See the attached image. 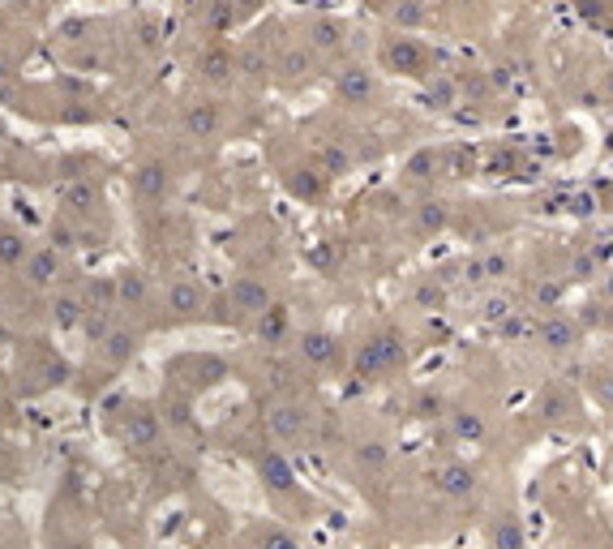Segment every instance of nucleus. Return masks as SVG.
I'll return each mask as SVG.
<instances>
[{
	"label": "nucleus",
	"mask_w": 613,
	"mask_h": 549,
	"mask_svg": "<svg viewBox=\"0 0 613 549\" xmlns=\"http://www.w3.org/2000/svg\"><path fill=\"white\" fill-rule=\"evenodd\" d=\"M121 416H117V438L125 451H137V455H150L163 447V416L146 404H121Z\"/></svg>",
	"instance_id": "obj_1"
},
{
	"label": "nucleus",
	"mask_w": 613,
	"mask_h": 549,
	"mask_svg": "<svg viewBox=\"0 0 613 549\" xmlns=\"http://www.w3.org/2000/svg\"><path fill=\"white\" fill-rule=\"evenodd\" d=\"M400 365H404V335L400 331H382L369 343H360V352H356V378H369V382L400 369Z\"/></svg>",
	"instance_id": "obj_2"
},
{
	"label": "nucleus",
	"mask_w": 613,
	"mask_h": 549,
	"mask_svg": "<svg viewBox=\"0 0 613 549\" xmlns=\"http://www.w3.org/2000/svg\"><path fill=\"white\" fill-rule=\"evenodd\" d=\"M382 69H391V73H408V77H429L433 57H429V48L416 44L412 35H391V39L382 44Z\"/></svg>",
	"instance_id": "obj_3"
},
{
	"label": "nucleus",
	"mask_w": 613,
	"mask_h": 549,
	"mask_svg": "<svg viewBox=\"0 0 613 549\" xmlns=\"http://www.w3.org/2000/svg\"><path fill=\"white\" fill-rule=\"evenodd\" d=\"M228 305H232L241 318H262L274 305L271 283L258 279V274H241V279H232V288H228Z\"/></svg>",
	"instance_id": "obj_4"
},
{
	"label": "nucleus",
	"mask_w": 613,
	"mask_h": 549,
	"mask_svg": "<svg viewBox=\"0 0 613 549\" xmlns=\"http://www.w3.org/2000/svg\"><path fill=\"white\" fill-rule=\"evenodd\" d=\"M477 485H480V473L473 464H464V460H446V464H438V473H433V489H438L442 498H451V502L473 498Z\"/></svg>",
	"instance_id": "obj_5"
},
{
	"label": "nucleus",
	"mask_w": 613,
	"mask_h": 549,
	"mask_svg": "<svg viewBox=\"0 0 613 549\" xmlns=\"http://www.w3.org/2000/svg\"><path fill=\"white\" fill-rule=\"evenodd\" d=\"M163 305H168V314L172 318H181V322H189V318H198L206 309V292L198 279H172L168 288H163Z\"/></svg>",
	"instance_id": "obj_6"
},
{
	"label": "nucleus",
	"mask_w": 613,
	"mask_h": 549,
	"mask_svg": "<svg viewBox=\"0 0 613 549\" xmlns=\"http://www.w3.org/2000/svg\"><path fill=\"white\" fill-rule=\"evenodd\" d=\"M267 429H271V438H279V442L301 447L309 438V412L301 408V404H274L267 412Z\"/></svg>",
	"instance_id": "obj_7"
},
{
	"label": "nucleus",
	"mask_w": 613,
	"mask_h": 549,
	"mask_svg": "<svg viewBox=\"0 0 613 549\" xmlns=\"http://www.w3.org/2000/svg\"><path fill=\"white\" fill-rule=\"evenodd\" d=\"M181 130H185V137L210 142V137L223 130V108H219L214 99H194V103H185V108H181Z\"/></svg>",
	"instance_id": "obj_8"
},
{
	"label": "nucleus",
	"mask_w": 613,
	"mask_h": 549,
	"mask_svg": "<svg viewBox=\"0 0 613 549\" xmlns=\"http://www.w3.org/2000/svg\"><path fill=\"white\" fill-rule=\"evenodd\" d=\"M61 271H65V263H61V249L57 245H35L26 254V263H22V279L30 288H52L61 279Z\"/></svg>",
	"instance_id": "obj_9"
},
{
	"label": "nucleus",
	"mask_w": 613,
	"mask_h": 549,
	"mask_svg": "<svg viewBox=\"0 0 613 549\" xmlns=\"http://www.w3.org/2000/svg\"><path fill=\"white\" fill-rule=\"evenodd\" d=\"M134 194L142 203H163L172 194V168L163 159H146L134 168Z\"/></svg>",
	"instance_id": "obj_10"
},
{
	"label": "nucleus",
	"mask_w": 613,
	"mask_h": 549,
	"mask_svg": "<svg viewBox=\"0 0 613 549\" xmlns=\"http://www.w3.org/2000/svg\"><path fill=\"white\" fill-rule=\"evenodd\" d=\"M254 468H258V480L267 485V493H279V498H283V493L296 489V468H292V460L279 455V451H258Z\"/></svg>",
	"instance_id": "obj_11"
},
{
	"label": "nucleus",
	"mask_w": 613,
	"mask_h": 549,
	"mask_svg": "<svg viewBox=\"0 0 613 549\" xmlns=\"http://www.w3.org/2000/svg\"><path fill=\"white\" fill-rule=\"evenodd\" d=\"M99 206H103V194H99V185L90 176H77V181L61 185V210L73 215V219H90Z\"/></svg>",
	"instance_id": "obj_12"
},
{
	"label": "nucleus",
	"mask_w": 613,
	"mask_h": 549,
	"mask_svg": "<svg viewBox=\"0 0 613 549\" xmlns=\"http://www.w3.org/2000/svg\"><path fill=\"white\" fill-rule=\"evenodd\" d=\"M301 361H309L314 369H327V365H335L340 361V340L331 335V331H322V327H309V331H301Z\"/></svg>",
	"instance_id": "obj_13"
},
{
	"label": "nucleus",
	"mask_w": 613,
	"mask_h": 549,
	"mask_svg": "<svg viewBox=\"0 0 613 549\" xmlns=\"http://www.w3.org/2000/svg\"><path fill=\"white\" fill-rule=\"evenodd\" d=\"M373 73L365 65H347L335 73V95H340L343 103H352V108H365L369 99H373Z\"/></svg>",
	"instance_id": "obj_14"
},
{
	"label": "nucleus",
	"mask_w": 613,
	"mask_h": 549,
	"mask_svg": "<svg viewBox=\"0 0 613 549\" xmlns=\"http://www.w3.org/2000/svg\"><path fill=\"white\" fill-rule=\"evenodd\" d=\"M537 343H541L545 352H566V347H575V343H579V327H575L571 318L553 314V318H545V322L537 327Z\"/></svg>",
	"instance_id": "obj_15"
},
{
	"label": "nucleus",
	"mask_w": 613,
	"mask_h": 549,
	"mask_svg": "<svg viewBox=\"0 0 613 549\" xmlns=\"http://www.w3.org/2000/svg\"><path fill=\"white\" fill-rule=\"evenodd\" d=\"M489 549H528V533L519 515H498L489 524Z\"/></svg>",
	"instance_id": "obj_16"
},
{
	"label": "nucleus",
	"mask_w": 613,
	"mask_h": 549,
	"mask_svg": "<svg viewBox=\"0 0 613 549\" xmlns=\"http://www.w3.org/2000/svg\"><path fill=\"white\" fill-rule=\"evenodd\" d=\"M146 301H150V279L137 271V267H125V271L117 274V305L137 309V305H146Z\"/></svg>",
	"instance_id": "obj_17"
},
{
	"label": "nucleus",
	"mask_w": 613,
	"mask_h": 549,
	"mask_svg": "<svg viewBox=\"0 0 613 549\" xmlns=\"http://www.w3.org/2000/svg\"><path fill=\"white\" fill-rule=\"evenodd\" d=\"M48 309H52V322H57L61 331H73V327H82V318H86L90 305H86L77 292H57Z\"/></svg>",
	"instance_id": "obj_18"
},
{
	"label": "nucleus",
	"mask_w": 613,
	"mask_h": 549,
	"mask_svg": "<svg viewBox=\"0 0 613 549\" xmlns=\"http://www.w3.org/2000/svg\"><path fill=\"white\" fill-rule=\"evenodd\" d=\"M387 464H391V447L382 438H360L356 442V468L360 473L378 477V473H387Z\"/></svg>",
	"instance_id": "obj_19"
},
{
	"label": "nucleus",
	"mask_w": 613,
	"mask_h": 549,
	"mask_svg": "<svg viewBox=\"0 0 613 549\" xmlns=\"http://www.w3.org/2000/svg\"><path fill=\"white\" fill-rule=\"evenodd\" d=\"M232 73H236V57L228 48H206L198 57V77L206 82H232Z\"/></svg>",
	"instance_id": "obj_20"
},
{
	"label": "nucleus",
	"mask_w": 613,
	"mask_h": 549,
	"mask_svg": "<svg viewBox=\"0 0 613 549\" xmlns=\"http://www.w3.org/2000/svg\"><path fill=\"white\" fill-rule=\"evenodd\" d=\"M322 185H327V176H322V168L318 163H301V168H292L287 172V190L292 194H301V198H322Z\"/></svg>",
	"instance_id": "obj_21"
},
{
	"label": "nucleus",
	"mask_w": 613,
	"mask_h": 549,
	"mask_svg": "<svg viewBox=\"0 0 613 549\" xmlns=\"http://www.w3.org/2000/svg\"><path fill=\"white\" fill-rule=\"evenodd\" d=\"M571 412H575V404H571L566 387H545V391L537 395V416H541L545 425H557V420H566Z\"/></svg>",
	"instance_id": "obj_22"
},
{
	"label": "nucleus",
	"mask_w": 613,
	"mask_h": 549,
	"mask_svg": "<svg viewBox=\"0 0 613 549\" xmlns=\"http://www.w3.org/2000/svg\"><path fill=\"white\" fill-rule=\"evenodd\" d=\"M318 168H322L327 181H331V176H347V172H352V150H347L343 142H322V146H318Z\"/></svg>",
	"instance_id": "obj_23"
},
{
	"label": "nucleus",
	"mask_w": 613,
	"mask_h": 549,
	"mask_svg": "<svg viewBox=\"0 0 613 549\" xmlns=\"http://www.w3.org/2000/svg\"><path fill=\"white\" fill-rule=\"evenodd\" d=\"M446 420H451V434L459 438V442H480L485 438V416L473 408H451L446 412Z\"/></svg>",
	"instance_id": "obj_24"
},
{
	"label": "nucleus",
	"mask_w": 613,
	"mask_h": 549,
	"mask_svg": "<svg viewBox=\"0 0 613 549\" xmlns=\"http://www.w3.org/2000/svg\"><path fill=\"white\" fill-rule=\"evenodd\" d=\"M274 69H283V77L287 82H296V77H309V69H314V48L305 44V48H283L279 52V61H274Z\"/></svg>",
	"instance_id": "obj_25"
},
{
	"label": "nucleus",
	"mask_w": 613,
	"mask_h": 549,
	"mask_svg": "<svg viewBox=\"0 0 613 549\" xmlns=\"http://www.w3.org/2000/svg\"><path fill=\"white\" fill-rule=\"evenodd\" d=\"M26 254H30L26 236H22L17 228L0 223V267H22V263H26Z\"/></svg>",
	"instance_id": "obj_26"
},
{
	"label": "nucleus",
	"mask_w": 613,
	"mask_h": 549,
	"mask_svg": "<svg viewBox=\"0 0 613 549\" xmlns=\"http://www.w3.org/2000/svg\"><path fill=\"white\" fill-rule=\"evenodd\" d=\"M99 347H103V356H108L112 365H125V361H134V352H137V331L112 327V335L99 343Z\"/></svg>",
	"instance_id": "obj_27"
},
{
	"label": "nucleus",
	"mask_w": 613,
	"mask_h": 549,
	"mask_svg": "<svg viewBox=\"0 0 613 549\" xmlns=\"http://www.w3.org/2000/svg\"><path fill=\"white\" fill-rule=\"evenodd\" d=\"M163 425H172L176 434H185V438H198L203 429H198V416H194V408L185 404V400H168L163 404Z\"/></svg>",
	"instance_id": "obj_28"
},
{
	"label": "nucleus",
	"mask_w": 613,
	"mask_h": 549,
	"mask_svg": "<svg viewBox=\"0 0 613 549\" xmlns=\"http://www.w3.org/2000/svg\"><path fill=\"white\" fill-rule=\"evenodd\" d=\"M249 549H301V541H296V533H287L279 524H262V528H254Z\"/></svg>",
	"instance_id": "obj_29"
},
{
	"label": "nucleus",
	"mask_w": 613,
	"mask_h": 549,
	"mask_svg": "<svg viewBox=\"0 0 613 549\" xmlns=\"http://www.w3.org/2000/svg\"><path fill=\"white\" fill-rule=\"evenodd\" d=\"M314 35L305 39L314 52H340L343 48V30H340V22H327V17H318L314 26H309Z\"/></svg>",
	"instance_id": "obj_30"
},
{
	"label": "nucleus",
	"mask_w": 613,
	"mask_h": 549,
	"mask_svg": "<svg viewBox=\"0 0 613 549\" xmlns=\"http://www.w3.org/2000/svg\"><path fill=\"white\" fill-rule=\"evenodd\" d=\"M258 335H262L267 343L287 340V309H283V305H271V309L258 318Z\"/></svg>",
	"instance_id": "obj_31"
},
{
	"label": "nucleus",
	"mask_w": 613,
	"mask_h": 549,
	"mask_svg": "<svg viewBox=\"0 0 613 549\" xmlns=\"http://www.w3.org/2000/svg\"><path fill=\"white\" fill-rule=\"evenodd\" d=\"M416 223H420V232H442V228L451 223V210L429 198V203L416 206Z\"/></svg>",
	"instance_id": "obj_32"
},
{
	"label": "nucleus",
	"mask_w": 613,
	"mask_h": 549,
	"mask_svg": "<svg viewBox=\"0 0 613 549\" xmlns=\"http://www.w3.org/2000/svg\"><path fill=\"white\" fill-rule=\"evenodd\" d=\"M588 391H592V400H597L601 408L613 412V369H592V374H588Z\"/></svg>",
	"instance_id": "obj_33"
},
{
	"label": "nucleus",
	"mask_w": 613,
	"mask_h": 549,
	"mask_svg": "<svg viewBox=\"0 0 613 549\" xmlns=\"http://www.w3.org/2000/svg\"><path fill=\"white\" fill-rule=\"evenodd\" d=\"M412 412H416L420 420H438V416H446V400H442L438 391H420L416 404H412Z\"/></svg>",
	"instance_id": "obj_34"
},
{
	"label": "nucleus",
	"mask_w": 613,
	"mask_h": 549,
	"mask_svg": "<svg viewBox=\"0 0 613 549\" xmlns=\"http://www.w3.org/2000/svg\"><path fill=\"white\" fill-rule=\"evenodd\" d=\"M416 301H420V305H425V309H438V305H442V301H446V288H442V283H438V279H425V283H420V288H416Z\"/></svg>",
	"instance_id": "obj_35"
},
{
	"label": "nucleus",
	"mask_w": 613,
	"mask_h": 549,
	"mask_svg": "<svg viewBox=\"0 0 613 549\" xmlns=\"http://www.w3.org/2000/svg\"><path fill=\"white\" fill-rule=\"evenodd\" d=\"M485 263V279H506L511 274V258L506 254H489V258H480Z\"/></svg>",
	"instance_id": "obj_36"
},
{
	"label": "nucleus",
	"mask_w": 613,
	"mask_h": 549,
	"mask_svg": "<svg viewBox=\"0 0 613 549\" xmlns=\"http://www.w3.org/2000/svg\"><path fill=\"white\" fill-rule=\"evenodd\" d=\"M429 95H433V103H438V108H451V103H455V82H451V77H442V82H433V90H429Z\"/></svg>",
	"instance_id": "obj_37"
},
{
	"label": "nucleus",
	"mask_w": 613,
	"mask_h": 549,
	"mask_svg": "<svg viewBox=\"0 0 613 549\" xmlns=\"http://www.w3.org/2000/svg\"><path fill=\"white\" fill-rule=\"evenodd\" d=\"M61 549H90V546H86V541H65Z\"/></svg>",
	"instance_id": "obj_38"
},
{
	"label": "nucleus",
	"mask_w": 613,
	"mask_h": 549,
	"mask_svg": "<svg viewBox=\"0 0 613 549\" xmlns=\"http://www.w3.org/2000/svg\"><path fill=\"white\" fill-rule=\"evenodd\" d=\"M605 292H610V296H613V274H610V279H605Z\"/></svg>",
	"instance_id": "obj_39"
}]
</instances>
